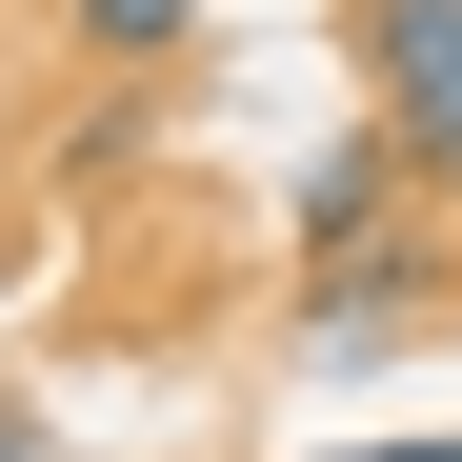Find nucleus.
<instances>
[{
	"instance_id": "1",
	"label": "nucleus",
	"mask_w": 462,
	"mask_h": 462,
	"mask_svg": "<svg viewBox=\"0 0 462 462\" xmlns=\"http://www.w3.org/2000/svg\"><path fill=\"white\" fill-rule=\"evenodd\" d=\"M342 21H362V81H382L402 181L442 201V181H462V0H342Z\"/></svg>"
},
{
	"instance_id": "2",
	"label": "nucleus",
	"mask_w": 462,
	"mask_h": 462,
	"mask_svg": "<svg viewBox=\"0 0 462 462\" xmlns=\"http://www.w3.org/2000/svg\"><path fill=\"white\" fill-rule=\"evenodd\" d=\"M422 322H442V242H422V221H382V242H342L322 282H301V342H322V362H382Z\"/></svg>"
},
{
	"instance_id": "3",
	"label": "nucleus",
	"mask_w": 462,
	"mask_h": 462,
	"mask_svg": "<svg viewBox=\"0 0 462 462\" xmlns=\"http://www.w3.org/2000/svg\"><path fill=\"white\" fill-rule=\"evenodd\" d=\"M382 221H402V141H382V121H342L322 162H301V262H342V242H382Z\"/></svg>"
},
{
	"instance_id": "4",
	"label": "nucleus",
	"mask_w": 462,
	"mask_h": 462,
	"mask_svg": "<svg viewBox=\"0 0 462 462\" xmlns=\"http://www.w3.org/2000/svg\"><path fill=\"white\" fill-rule=\"evenodd\" d=\"M60 21H81V60H162V41L201 21V0H60Z\"/></svg>"
},
{
	"instance_id": "5",
	"label": "nucleus",
	"mask_w": 462,
	"mask_h": 462,
	"mask_svg": "<svg viewBox=\"0 0 462 462\" xmlns=\"http://www.w3.org/2000/svg\"><path fill=\"white\" fill-rule=\"evenodd\" d=\"M342 462H462V422H442V442H342Z\"/></svg>"
},
{
	"instance_id": "6",
	"label": "nucleus",
	"mask_w": 462,
	"mask_h": 462,
	"mask_svg": "<svg viewBox=\"0 0 462 462\" xmlns=\"http://www.w3.org/2000/svg\"><path fill=\"white\" fill-rule=\"evenodd\" d=\"M0 462H41V422H21V402H0Z\"/></svg>"
}]
</instances>
